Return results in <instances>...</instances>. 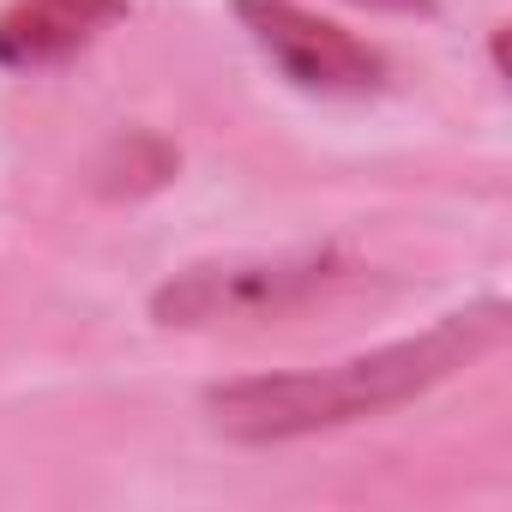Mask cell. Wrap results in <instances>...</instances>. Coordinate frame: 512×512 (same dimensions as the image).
Segmentation results:
<instances>
[{"mask_svg": "<svg viewBox=\"0 0 512 512\" xmlns=\"http://www.w3.org/2000/svg\"><path fill=\"white\" fill-rule=\"evenodd\" d=\"M500 338H506V302H470L416 338L380 344V350L332 362V368L223 380L205 392V416L223 440H241V446H278V440L326 434V428L416 404L422 392H434L458 368L500 350Z\"/></svg>", "mask_w": 512, "mask_h": 512, "instance_id": "cell-1", "label": "cell"}, {"mask_svg": "<svg viewBox=\"0 0 512 512\" xmlns=\"http://www.w3.org/2000/svg\"><path fill=\"white\" fill-rule=\"evenodd\" d=\"M344 278L338 247L260 253V260H205L175 272L151 296L157 326H229V320H284Z\"/></svg>", "mask_w": 512, "mask_h": 512, "instance_id": "cell-2", "label": "cell"}, {"mask_svg": "<svg viewBox=\"0 0 512 512\" xmlns=\"http://www.w3.org/2000/svg\"><path fill=\"white\" fill-rule=\"evenodd\" d=\"M235 19L266 49V61L296 85L320 97H368L386 85V55L350 37L344 25L302 13L296 0H235Z\"/></svg>", "mask_w": 512, "mask_h": 512, "instance_id": "cell-3", "label": "cell"}, {"mask_svg": "<svg viewBox=\"0 0 512 512\" xmlns=\"http://www.w3.org/2000/svg\"><path fill=\"white\" fill-rule=\"evenodd\" d=\"M115 19H127V0H13L0 13V67L13 73L67 67Z\"/></svg>", "mask_w": 512, "mask_h": 512, "instance_id": "cell-4", "label": "cell"}, {"mask_svg": "<svg viewBox=\"0 0 512 512\" xmlns=\"http://www.w3.org/2000/svg\"><path fill=\"white\" fill-rule=\"evenodd\" d=\"M175 169H181L175 145H163L157 133H127L97 163V193L103 199H139V193H157L163 181H175Z\"/></svg>", "mask_w": 512, "mask_h": 512, "instance_id": "cell-5", "label": "cell"}, {"mask_svg": "<svg viewBox=\"0 0 512 512\" xmlns=\"http://www.w3.org/2000/svg\"><path fill=\"white\" fill-rule=\"evenodd\" d=\"M356 7H380V13H434V0H356Z\"/></svg>", "mask_w": 512, "mask_h": 512, "instance_id": "cell-6", "label": "cell"}]
</instances>
